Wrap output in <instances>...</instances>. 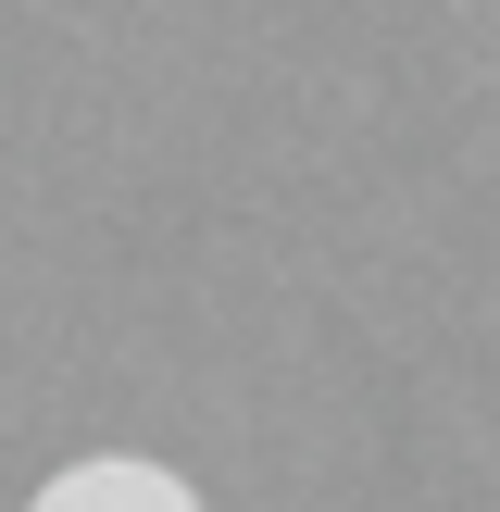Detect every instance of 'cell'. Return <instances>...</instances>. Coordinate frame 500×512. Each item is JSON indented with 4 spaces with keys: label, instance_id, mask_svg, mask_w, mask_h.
Returning a JSON list of instances; mask_svg holds the SVG:
<instances>
[{
    "label": "cell",
    "instance_id": "1",
    "mask_svg": "<svg viewBox=\"0 0 500 512\" xmlns=\"http://www.w3.org/2000/svg\"><path fill=\"white\" fill-rule=\"evenodd\" d=\"M25 512H200V488L175 463H138V450H100V463H63Z\"/></svg>",
    "mask_w": 500,
    "mask_h": 512
}]
</instances>
